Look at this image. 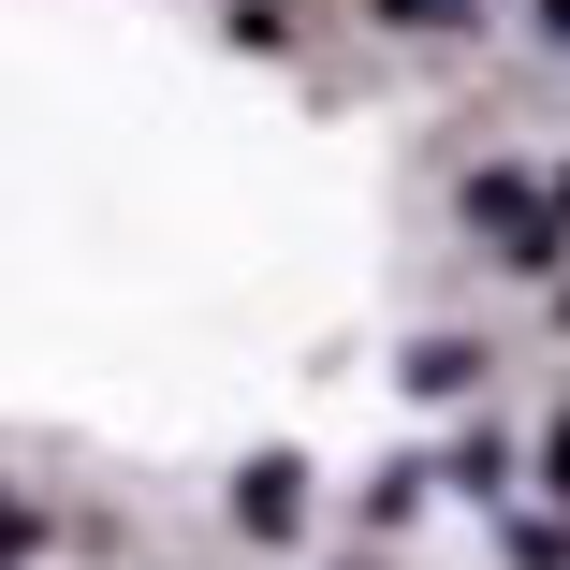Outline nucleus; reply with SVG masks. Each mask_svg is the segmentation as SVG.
<instances>
[{"label":"nucleus","mask_w":570,"mask_h":570,"mask_svg":"<svg viewBox=\"0 0 570 570\" xmlns=\"http://www.w3.org/2000/svg\"><path fill=\"white\" fill-rule=\"evenodd\" d=\"M541 16H570V0H541Z\"/></svg>","instance_id":"1"}]
</instances>
